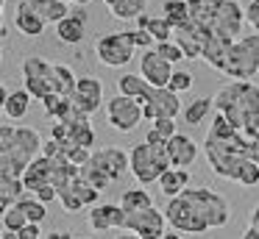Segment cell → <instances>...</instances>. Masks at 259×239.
<instances>
[{"label":"cell","mask_w":259,"mask_h":239,"mask_svg":"<svg viewBox=\"0 0 259 239\" xmlns=\"http://www.w3.org/2000/svg\"><path fill=\"white\" fill-rule=\"evenodd\" d=\"M70 103H73V109L78 111V114L92 117L103 106V83L98 81V78H92V75L78 78L75 92L70 94Z\"/></svg>","instance_id":"cell-15"},{"label":"cell","mask_w":259,"mask_h":239,"mask_svg":"<svg viewBox=\"0 0 259 239\" xmlns=\"http://www.w3.org/2000/svg\"><path fill=\"white\" fill-rule=\"evenodd\" d=\"M231 44H234V39H226V36H218V33H212V36L206 39V44H203V53H201V59L206 61L212 70H223V61H226V56H229V50H231Z\"/></svg>","instance_id":"cell-24"},{"label":"cell","mask_w":259,"mask_h":239,"mask_svg":"<svg viewBox=\"0 0 259 239\" xmlns=\"http://www.w3.org/2000/svg\"><path fill=\"white\" fill-rule=\"evenodd\" d=\"M51 175H53V161L45 159V156H36L20 181H23L25 192H39L42 186H51Z\"/></svg>","instance_id":"cell-22"},{"label":"cell","mask_w":259,"mask_h":239,"mask_svg":"<svg viewBox=\"0 0 259 239\" xmlns=\"http://www.w3.org/2000/svg\"><path fill=\"white\" fill-rule=\"evenodd\" d=\"M242 25H245V9L237 0H226L220 6V11L214 14V20L206 25V31L218 33V36H226V39H240Z\"/></svg>","instance_id":"cell-14"},{"label":"cell","mask_w":259,"mask_h":239,"mask_svg":"<svg viewBox=\"0 0 259 239\" xmlns=\"http://www.w3.org/2000/svg\"><path fill=\"white\" fill-rule=\"evenodd\" d=\"M17 206L23 209V214L28 217V222H36V225H39V222L48 217L45 203H39L36 198H20V200H17Z\"/></svg>","instance_id":"cell-37"},{"label":"cell","mask_w":259,"mask_h":239,"mask_svg":"<svg viewBox=\"0 0 259 239\" xmlns=\"http://www.w3.org/2000/svg\"><path fill=\"white\" fill-rule=\"evenodd\" d=\"M3 3H6V0H0V11H3Z\"/></svg>","instance_id":"cell-57"},{"label":"cell","mask_w":259,"mask_h":239,"mask_svg":"<svg viewBox=\"0 0 259 239\" xmlns=\"http://www.w3.org/2000/svg\"><path fill=\"white\" fill-rule=\"evenodd\" d=\"M245 159H251L253 164H259V136L248 139V145H245Z\"/></svg>","instance_id":"cell-47"},{"label":"cell","mask_w":259,"mask_h":239,"mask_svg":"<svg viewBox=\"0 0 259 239\" xmlns=\"http://www.w3.org/2000/svg\"><path fill=\"white\" fill-rule=\"evenodd\" d=\"M162 239H181V233H173V231H167V233H164Z\"/></svg>","instance_id":"cell-54"},{"label":"cell","mask_w":259,"mask_h":239,"mask_svg":"<svg viewBox=\"0 0 259 239\" xmlns=\"http://www.w3.org/2000/svg\"><path fill=\"white\" fill-rule=\"evenodd\" d=\"M14 25H17V31L23 33V36H42V31H45L48 22L42 20L36 11H31L28 6L20 0L17 6V14H14Z\"/></svg>","instance_id":"cell-26"},{"label":"cell","mask_w":259,"mask_h":239,"mask_svg":"<svg viewBox=\"0 0 259 239\" xmlns=\"http://www.w3.org/2000/svg\"><path fill=\"white\" fill-rule=\"evenodd\" d=\"M195 156H198V145L192 142V136L176 133L173 139H167V159H170V167H173V170H187V167H192Z\"/></svg>","instance_id":"cell-20"},{"label":"cell","mask_w":259,"mask_h":239,"mask_svg":"<svg viewBox=\"0 0 259 239\" xmlns=\"http://www.w3.org/2000/svg\"><path fill=\"white\" fill-rule=\"evenodd\" d=\"M240 133H242V136H245V139H253V136H259V111H256V114L251 117V120H248V125L242 128Z\"/></svg>","instance_id":"cell-46"},{"label":"cell","mask_w":259,"mask_h":239,"mask_svg":"<svg viewBox=\"0 0 259 239\" xmlns=\"http://www.w3.org/2000/svg\"><path fill=\"white\" fill-rule=\"evenodd\" d=\"M87 20H90V17H87L84 9L70 11V14L56 25L59 42H64V44H81V42H84V36H87Z\"/></svg>","instance_id":"cell-21"},{"label":"cell","mask_w":259,"mask_h":239,"mask_svg":"<svg viewBox=\"0 0 259 239\" xmlns=\"http://www.w3.org/2000/svg\"><path fill=\"white\" fill-rule=\"evenodd\" d=\"M98 198H101V192H98L92 183H87L81 175H75L67 186L59 189V203H62V209L67 211V214H75V211L87 209V206H90V209L98 206Z\"/></svg>","instance_id":"cell-13"},{"label":"cell","mask_w":259,"mask_h":239,"mask_svg":"<svg viewBox=\"0 0 259 239\" xmlns=\"http://www.w3.org/2000/svg\"><path fill=\"white\" fill-rule=\"evenodd\" d=\"M17 239H42V228L36 222H28L23 231H17Z\"/></svg>","instance_id":"cell-45"},{"label":"cell","mask_w":259,"mask_h":239,"mask_svg":"<svg viewBox=\"0 0 259 239\" xmlns=\"http://www.w3.org/2000/svg\"><path fill=\"white\" fill-rule=\"evenodd\" d=\"M187 186H190V172L187 170H173V167H170V170L159 178V189H162V195L167 200L176 198V195H181Z\"/></svg>","instance_id":"cell-29"},{"label":"cell","mask_w":259,"mask_h":239,"mask_svg":"<svg viewBox=\"0 0 259 239\" xmlns=\"http://www.w3.org/2000/svg\"><path fill=\"white\" fill-rule=\"evenodd\" d=\"M220 72L234 78V81H251L259 72V33H248V36L234 39Z\"/></svg>","instance_id":"cell-7"},{"label":"cell","mask_w":259,"mask_h":239,"mask_svg":"<svg viewBox=\"0 0 259 239\" xmlns=\"http://www.w3.org/2000/svg\"><path fill=\"white\" fill-rule=\"evenodd\" d=\"M212 106L237 131H242L248 120L259 111V86L253 81H231L220 86V92L212 98Z\"/></svg>","instance_id":"cell-3"},{"label":"cell","mask_w":259,"mask_h":239,"mask_svg":"<svg viewBox=\"0 0 259 239\" xmlns=\"http://www.w3.org/2000/svg\"><path fill=\"white\" fill-rule=\"evenodd\" d=\"M234 133H240V131H237V128L231 125V122L226 120L223 114H214V122L209 125V133H206V136H212V139H231Z\"/></svg>","instance_id":"cell-39"},{"label":"cell","mask_w":259,"mask_h":239,"mask_svg":"<svg viewBox=\"0 0 259 239\" xmlns=\"http://www.w3.org/2000/svg\"><path fill=\"white\" fill-rule=\"evenodd\" d=\"M114 20H140L148 11V0H103Z\"/></svg>","instance_id":"cell-27"},{"label":"cell","mask_w":259,"mask_h":239,"mask_svg":"<svg viewBox=\"0 0 259 239\" xmlns=\"http://www.w3.org/2000/svg\"><path fill=\"white\" fill-rule=\"evenodd\" d=\"M128 170L137 178L140 186H151L159 183V178L170 170V159H167V142L164 145H148L140 142L128 150Z\"/></svg>","instance_id":"cell-6"},{"label":"cell","mask_w":259,"mask_h":239,"mask_svg":"<svg viewBox=\"0 0 259 239\" xmlns=\"http://www.w3.org/2000/svg\"><path fill=\"white\" fill-rule=\"evenodd\" d=\"M223 3H226V0H187L192 22H198V25H203V28L214 20V14L220 11V6H223Z\"/></svg>","instance_id":"cell-30"},{"label":"cell","mask_w":259,"mask_h":239,"mask_svg":"<svg viewBox=\"0 0 259 239\" xmlns=\"http://www.w3.org/2000/svg\"><path fill=\"white\" fill-rule=\"evenodd\" d=\"M251 228H256V231H259V203L253 206V211H251Z\"/></svg>","instance_id":"cell-50"},{"label":"cell","mask_w":259,"mask_h":239,"mask_svg":"<svg viewBox=\"0 0 259 239\" xmlns=\"http://www.w3.org/2000/svg\"><path fill=\"white\" fill-rule=\"evenodd\" d=\"M114 239H140V236H137V233H117Z\"/></svg>","instance_id":"cell-52"},{"label":"cell","mask_w":259,"mask_h":239,"mask_svg":"<svg viewBox=\"0 0 259 239\" xmlns=\"http://www.w3.org/2000/svg\"><path fill=\"white\" fill-rule=\"evenodd\" d=\"M212 98H195L187 109H181V114H184V122L187 125H201L203 120H206L209 114H212Z\"/></svg>","instance_id":"cell-33"},{"label":"cell","mask_w":259,"mask_h":239,"mask_svg":"<svg viewBox=\"0 0 259 239\" xmlns=\"http://www.w3.org/2000/svg\"><path fill=\"white\" fill-rule=\"evenodd\" d=\"M125 211L120 209V203H98L90 209V228L92 231H123Z\"/></svg>","instance_id":"cell-19"},{"label":"cell","mask_w":259,"mask_h":239,"mask_svg":"<svg viewBox=\"0 0 259 239\" xmlns=\"http://www.w3.org/2000/svg\"><path fill=\"white\" fill-rule=\"evenodd\" d=\"M128 170V153L120 148H103V150H95L90 156L84 167H81V178L87 183L98 189V192H106L112 183H120L125 178Z\"/></svg>","instance_id":"cell-5"},{"label":"cell","mask_w":259,"mask_h":239,"mask_svg":"<svg viewBox=\"0 0 259 239\" xmlns=\"http://www.w3.org/2000/svg\"><path fill=\"white\" fill-rule=\"evenodd\" d=\"M0 239H17V233H14V231H3V236H0Z\"/></svg>","instance_id":"cell-53"},{"label":"cell","mask_w":259,"mask_h":239,"mask_svg":"<svg viewBox=\"0 0 259 239\" xmlns=\"http://www.w3.org/2000/svg\"><path fill=\"white\" fill-rule=\"evenodd\" d=\"M131 36H134V44H137L140 50H153V47H156V42L151 39V33H148V31H142V28L131 31Z\"/></svg>","instance_id":"cell-43"},{"label":"cell","mask_w":259,"mask_h":239,"mask_svg":"<svg viewBox=\"0 0 259 239\" xmlns=\"http://www.w3.org/2000/svg\"><path fill=\"white\" fill-rule=\"evenodd\" d=\"M42 153V136L28 125H0V172L23 178L28 164Z\"/></svg>","instance_id":"cell-2"},{"label":"cell","mask_w":259,"mask_h":239,"mask_svg":"<svg viewBox=\"0 0 259 239\" xmlns=\"http://www.w3.org/2000/svg\"><path fill=\"white\" fill-rule=\"evenodd\" d=\"M70 3H75L78 9H84V6H87V3H92V0H70Z\"/></svg>","instance_id":"cell-55"},{"label":"cell","mask_w":259,"mask_h":239,"mask_svg":"<svg viewBox=\"0 0 259 239\" xmlns=\"http://www.w3.org/2000/svg\"><path fill=\"white\" fill-rule=\"evenodd\" d=\"M42 109H45L48 117H53L56 122L67 120L70 111H73V103H70V98H59V94H51V98L42 100Z\"/></svg>","instance_id":"cell-36"},{"label":"cell","mask_w":259,"mask_h":239,"mask_svg":"<svg viewBox=\"0 0 259 239\" xmlns=\"http://www.w3.org/2000/svg\"><path fill=\"white\" fill-rule=\"evenodd\" d=\"M162 11H164V20H167L173 28H179V25H184V22H190V20H192L187 0H164Z\"/></svg>","instance_id":"cell-34"},{"label":"cell","mask_w":259,"mask_h":239,"mask_svg":"<svg viewBox=\"0 0 259 239\" xmlns=\"http://www.w3.org/2000/svg\"><path fill=\"white\" fill-rule=\"evenodd\" d=\"M153 206V198L148 189L137 186V189H125L123 198H120V209L125 211V214H134V211H145Z\"/></svg>","instance_id":"cell-31"},{"label":"cell","mask_w":259,"mask_h":239,"mask_svg":"<svg viewBox=\"0 0 259 239\" xmlns=\"http://www.w3.org/2000/svg\"><path fill=\"white\" fill-rule=\"evenodd\" d=\"M153 86L145 81L142 75H134V72H125V75L117 78V94H125V98H134L137 103L145 106L148 98H151Z\"/></svg>","instance_id":"cell-23"},{"label":"cell","mask_w":259,"mask_h":239,"mask_svg":"<svg viewBox=\"0 0 259 239\" xmlns=\"http://www.w3.org/2000/svg\"><path fill=\"white\" fill-rule=\"evenodd\" d=\"M153 131L164 139H173L176 133H179L176 131V120H153Z\"/></svg>","instance_id":"cell-42"},{"label":"cell","mask_w":259,"mask_h":239,"mask_svg":"<svg viewBox=\"0 0 259 239\" xmlns=\"http://www.w3.org/2000/svg\"><path fill=\"white\" fill-rule=\"evenodd\" d=\"M53 70H56V94L59 98H70V94L75 92L78 75H75L67 64H53Z\"/></svg>","instance_id":"cell-35"},{"label":"cell","mask_w":259,"mask_h":239,"mask_svg":"<svg viewBox=\"0 0 259 239\" xmlns=\"http://www.w3.org/2000/svg\"><path fill=\"white\" fill-rule=\"evenodd\" d=\"M134 50L137 44H134L131 31H112L95 39V56L106 67H125L134 59Z\"/></svg>","instance_id":"cell-9"},{"label":"cell","mask_w":259,"mask_h":239,"mask_svg":"<svg viewBox=\"0 0 259 239\" xmlns=\"http://www.w3.org/2000/svg\"><path fill=\"white\" fill-rule=\"evenodd\" d=\"M251 3H256V6H259V0H251Z\"/></svg>","instance_id":"cell-58"},{"label":"cell","mask_w":259,"mask_h":239,"mask_svg":"<svg viewBox=\"0 0 259 239\" xmlns=\"http://www.w3.org/2000/svg\"><path fill=\"white\" fill-rule=\"evenodd\" d=\"M181 111V100L170 89H153L148 103L142 106V120H176Z\"/></svg>","instance_id":"cell-16"},{"label":"cell","mask_w":259,"mask_h":239,"mask_svg":"<svg viewBox=\"0 0 259 239\" xmlns=\"http://www.w3.org/2000/svg\"><path fill=\"white\" fill-rule=\"evenodd\" d=\"M0 236H3V228H0Z\"/></svg>","instance_id":"cell-59"},{"label":"cell","mask_w":259,"mask_h":239,"mask_svg":"<svg viewBox=\"0 0 259 239\" xmlns=\"http://www.w3.org/2000/svg\"><path fill=\"white\" fill-rule=\"evenodd\" d=\"M0 28H3V11H0Z\"/></svg>","instance_id":"cell-56"},{"label":"cell","mask_w":259,"mask_h":239,"mask_svg":"<svg viewBox=\"0 0 259 239\" xmlns=\"http://www.w3.org/2000/svg\"><path fill=\"white\" fill-rule=\"evenodd\" d=\"M28 106H31V94L25 92V89H14V92H9V98H6L3 114H6L9 120H23V117L28 114Z\"/></svg>","instance_id":"cell-32"},{"label":"cell","mask_w":259,"mask_h":239,"mask_svg":"<svg viewBox=\"0 0 259 239\" xmlns=\"http://www.w3.org/2000/svg\"><path fill=\"white\" fill-rule=\"evenodd\" d=\"M23 81H25V92L36 100H45L51 94H56V70L42 56H25Z\"/></svg>","instance_id":"cell-8"},{"label":"cell","mask_w":259,"mask_h":239,"mask_svg":"<svg viewBox=\"0 0 259 239\" xmlns=\"http://www.w3.org/2000/svg\"><path fill=\"white\" fill-rule=\"evenodd\" d=\"M51 139H56L62 148H87L92 150L95 145V131L90 125V117L73 122H53L51 125Z\"/></svg>","instance_id":"cell-12"},{"label":"cell","mask_w":259,"mask_h":239,"mask_svg":"<svg viewBox=\"0 0 259 239\" xmlns=\"http://www.w3.org/2000/svg\"><path fill=\"white\" fill-rule=\"evenodd\" d=\"M153 50H156V53L162 56L164 61H170V64H179V61L184 59V53H181V47L173 42V39H170V42H162V44H156Z\"/></svg>","instance_id":"cell-41"},{"label":"cell","mask_w":259,"mask_h":239,"mask_svg":"<svg viewBox=\"0 0 259 239\" xmlns=\"http://www.w3.org/2000/svg\"><path fill=\"white\" fill-rule=\"evenodd\" d=\"M162 211L173 231L192 236H203L212 228H226L231 220L229 200L209 186H187L181 195L170 198Z\"/></svg>","instance_id":"cell-1"},{"label":"cell","mask_w":259,"mask_h":239,"mask_svg":"<svg viewBox=\"0 0 259 239\" xmlns=\"http://www.w3.org/2000/svg\"><path fill=\"white\" fill-rule=\"evenodd\" d=\"M245 145L248 139L242 133H234L231 139H203V153H206L209 170L218 178H226V181H237L240 183V175L245 170V164L251 159H245Z\"/></svg>","instance_id":"cell-4"},{"label":"cell","mask_w":259,"mask_h":239,"mask_svg":"<svg viewBox=\"0 0 259 239\" xmlns=\"http://www.w3.org/2000/svg\"><path fill=\"white\" fill-rule=\"evenodd\" d=\"M123 231L137 233L140 239H162L167 233V217L162 209L151 206L145 211H134V214H125Z\"/></svg>","instance_id":"cell-11"},{"label":"cell","mask_w":259,"mask_h":239,"mask_svg":"<svg viewBox=\"0 0 259 239\" xmlns=\"http://www.w3.org/2000/svg\"><path fill=\"white\" fill-rule=\"evenodd\" d=\"M106 117L114 131L131 133L142 122V103H137L134 98H125V94H114L112 100H106Z\"/></svg>","instance_id":"cell-10"},{"label":"cell","mask_w":259,"mask_h":239,"mask_svg":"<svg viewBox=\"0 0 259 239\" xmlns=\"http://www.w3.org/2000/svg\"><path fill=\"white\" fill-rule=\"evenodd\" d=\"M209 36H212V33H209L203 25L192 22V20L184 22V25H179V28H173V42L181 47L184 59H201L203 44H206Z\"/></svg>","instance_id":"cell-17"},{"label":"cell","mask_w":259,"mask_h":239,"mask_svg":"<svg viewBox=\"0 0 259 239\" xmlns=\"http://www.w3.org/2000/svg\"><path fill=\"white\" fill-rule=\"evenodd\" d=\"M23 3L28 6L31 11H36L45 22H53V25H59V22L73 11L67 6V0H23Z\"/></svg>","instance_id":"cell-25"},{"label":"cell","mask_w":259,"mask_h":239,"mask_svg":"<svg viewBox=\"0 0 259 239\" xmlns=\"http://www.w3.org/2000/svg\"><path fill=\"white\" fill-rule=\"evenodd\" d=\"M45 239H75V236H73L70 231H51Z\"/></svg>","instance_id":"cell-48"},{"label":"cell","mask_w":259,"mask_h":239,"mask_svg":"<svg viewBox=\"0 0 259 239\" xmlns=\"http://www.w3.org/2000/svg\"><path fill=\"white\" fill-rule=\"evenodd\" d=\"M192 81H195V78H192L187 70H173V78H170L167 89L176 92V94H181V92H187V89H192Z\"/></svg>","instance_id":"cell-40"},{"label":"cell","mask_w":259,"mask_h":239,"mask_svg":"<svg viewBox=\"0 0 259 239\" xmlns=\"http://www.w3.org/2000/svg\"><path fill=\"white\" fill-rule=\"evenodd\" d=\"M242 239H259V231H256V228H251V225H248L245 231H242Z\"/></svg>","instance_id":"cell-51"},{"label":"cell","mask_w":259,"mask_h":239,"mask_svg":"<svg viewBox=\"0 0 259 239\" xmlns=\"http://www.w3.org/2000/svg\"><path fill=\"white\" fill-rule=\"evenodd\" d=\"M34 198L39 200V203L48 206V203H53V200H59V192H56L53 186H42L39 192H34Z\"/></svg>","instance_id":"cell-44"},{"label":"cell","mask_w":259,"mask_h":239,"mask_svg":"<svg viewBox=\"0 0 259 239\" xmlns=\"http://www.w3.org/2000/svg\"><path fill=\"white\" fill-rule=\"evenodd\" d=\"M137 28H142V31L151 33V39L156 44L170 42V39H173V25H170L164 17H148V14H142L140 20H137Z\"/></svg>","instance_id":"cell-28"},{"label":"cell","mask_w":259,"mask_h":239,"mask_svg":"<svg viewBox=\"0 0 259 239\" xmlns=\"http://www.w3.org/2000/svg\"><path fill=\"white\" fill-rule=\"evenodd\" d=\"M28 225V217L23 214V209H20L17 203L12 206V209L6 211V214H3V231H23V228Z\"/></svg>","instance_id":"cell-38"},{"label":"cell","mask_w":259,"mask_h":239,"mask_svg":"<svg viewBox=\"0 0 259 239\" xmlns=\"http://www.w3.org/2000/svg\"><path fill=\"white\" fill-rule=\"evenodd\" d=\"M6 98H9V89L0 83V117H3V106H6Z\"/></svg>","instance_id":"cell-49"},{"label":"cell","mask_w":259,"mask_h":239,"mask_svg":"<svg viewBox=\"0 0 259 239\" xmlns=\"http://www.w3.org/2000/svg\"><path fill=\"white\" fill-rule=\"evenodd\" d=\"M140 75L145 78L153 89H167L170 78H173V64L164 61L156 50H142V56H140Z\"/></svg>","instance_id":"cell-18"}]
</instances>
